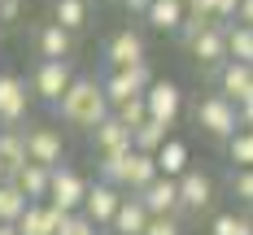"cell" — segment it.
Here are the masks:
<instances>
[{"label": "cell", "mask_w": 253, "mask_h": 235, "mask_svg": "<svg viewBox=\"0 0 253 235\" xmlns=\"http://www.w3.org/2000/svg\"><path fill=\"white\" fill-rule=\"evenodd\" d=\"M57 113H61L66 127L96 131L105 118L114 113V104H109V96H105V83H96V78H75V87L61 96Z\"/></svg>", "instance_id": "cell-1"}, {"label": "cell", "mask_w": 253, "mask_h": 235, "mask_svg": "<svg viewBox=\"0 0 253 235\" xmlns=\"http://www.w3.org/2000/svg\"><path fill=\"white\" fill-rule=\"evenodd\" d=\"M197 127L205 131V135H214V139H236L240 135V109L227 101V96H205L201 104H197Z\"/></svg>", "instance_id": "cell-2"}, {"label": "cell", "mask_w": 253, "mask_h": 235, "mask_svg": "<svg viewBox=\"0 0 253 235\" xmlns=\"http://www.w3.org/2000/svg\"><path fill=\"white\" fill-rule=\"evenodd\" d=\"M87 187H92V183H83V179H79V170H70V166H57V170H52L48 205H52V209H61V213H83Z\"/></svg>", "instance_id": "cell-3"}, {"label": "cell", "mask_w": 253, "mask_h": 235, "mask_svg": "<svg viewBox=\"0 0 253 235\" xmlns=\"http://www.w3.org/2000/svg\"><path fill=\"white\" fill-rule=\"evenodd\" d=\"M75 87V74H70V61H40L35 66V78H31V92L48 104H61V96Z\"/></svg>", "instance_id": "cell-4"}, {"label": "cell", "mask_w": 253, "mask_h": 235, "mask_svg": "<svg viewBox=\"0 0 253 235\" xmlns=\"http://www.w3.org/2000/svg\"><path fill=\"white\" fill-rule=\"evenodd\" d=\"M153 83V70H149V61L144 66H135V70H114V74L105 78V96H109V104L118 109V104H126V101H135V96H144Z\"/></svg>", "instance_id": "cell-5"}, {"label": "cell", "mask_w": 253, "mask_h": 235, "mask_svg": "<svg viewBox=\"0 0 253 235\" xmlns=\"http://www.w3.org/2000/svg\"><path fill=\"white\" fill-rule=\"evenodd\" d=\"M144 104H149V118H153V122L175 127L179 109H183V92H179V83H170V78H157L149 92H144Z\"/></svg>", "instance_id": "cell-6"}, {"label": "cell", "mask_w": 253, "mask_h": 235, "mask_svg": "<svg viewBox=\"0 0 253 235\" xmlns=\"http://www.w3.org/2000/svg\"><path fill=\"white\" fill-rule=\"evenodd\" d=\"M61 153H66V139H61L57 127H31L26 131V157H31L35 166L57 170V166H61Z\"/></svg>", "instance_id": "cell-7"}, {"label": "cell", "mask_w": 253, "mask_h": 235, "mask_svg": "<svg viewBox=\"0 0 253 235\" xmlns=\"http://www.w3.org/2000/svg\"><path fill=\"white\" fill-rule=\"evenodd\" d=\"M140 201H144V209H149V218H179V213H183L179 179H166V174L153 183V187H144V192H140Z\"/></svg>", "instance_id": "cell-8"}, {"label": "cell", "mask_w": 253, "mask_h": 235, "mask_svg": "<svg viewBox=\"0 0 253 235\" xmlns=\"http://www.w3.org/2000/svg\"><path fill=\"white\" fill-rule=\"evenodd\" d=\"M123 192H118V187H109V183H92V187H87V201H83V213H87V218H92V222H96V227H105V222H109V227H114V218H118V209H123Z\"/></svg>", "instance_id": "cell-9"}, {"label": "cell", "mask_w": 253, "mask_h": 235, "mask_svg": "<svg viewBox=\"0 0 253 235\" xmlns=\"http://www.w3.org/2000/svg\"><path fill=\"white\" fill-rule=\"evenodd\" d=\"M92 144H96V153H101V157H131V153H135V144H131V131H126L123 122L114 118V113H109L101 127L92 131Z\"/></svg>", "instance_id": "cell-10"}, {"label": "cell", "mask_w": 253, "mask_h": 235, "mask_svg": "<svg viewBox=\"0 0 253 235\" xmlns=\"http://www.w3.org/2000/svg\"><path fill=\"white\" fill-rule=\"evenodd\" d=\"M26 104H31V92L18 74H0V122L13 127L18 118H26Z\"/></svg>", "instance_id": "cell-11"}, {"label": "cell", "mask_w": 253, "mask_h": 235, "mask_svg": "<svg viewBox=\"0 0 253 235\" xmlns=\"http://www.w3.org/2000/svg\"><path fill=\"white\" fill-rule=\"evenodd\" d=\"M162 179V170H157V157H144V153H131L123 161V192H131V196H140L144 187H153V183Z\"/></svg>", "instance_id": "cell-12"}, {"label": "cell", "mask_w": 253, "mask_h": 235, "mask_svg": "<svg viewBox=\"0 0 253 235\" xmlns=\"http://www.w3.org/2000/svg\"><path fill=\"white\" fill-rule=\"evenodd\" d=\"M218 96H227L231 104H245L253 96V66L227 61V66L218 70Z\"/></svg>", "instance_id": "cell-13"}, {"label": "cell", "mask_w": 253, "mask_h": 235, "mask_svg": "<svg viewBox=\"0 0 253 235\" xmlns=\"http://www.w3.org/2000/svg\"><path fill=\"white\" fill-rule=\"evenodd\" d=\"M9 183L22 192L31 205H44V196L52 192V170H48V166H35V161H26V166H22V170H18Z\"/></svg>", "instance_id": "cell-14"}, {"label": "cell", "mask_w": 253, "mask_h": 235, "mask_svg": "<svg viewBox=\"0 0 253 235\" xmlns=\"http://www.w3.org/2000/svg\"><path fill=\"white\" fill-rule=\"evenodd\" d=\"M109 66L114 70H135V66H144V39L135 35V31H118L114 39H109Z\"/></svg>", "instance_id": "cell-15"}, {"label": "cell", "mask_w": 253, "mask_h": 235, "mask_svg": "<svg viewBox=\"0 0 253 235\" xmlns=\"http://www.w3.org/2000/svg\"><path fill=\"white\" fill-rule=\"evenodd\" d=\"M66 218H70V213L52 209L48 201H44V205H31V209L22 213V222H18V235H57Z\"/></svg>", "instance_id": "cell-16"}, {"label": "cell", "mask_w": 253, "mask_h": 235, "mask_svg": "<svg viewBox=\"0 0 253 235\" xmlns=\"http://www.w3.org/2000/svg\"><path fill=\"white\" fill-rule=\"evenodd\" d=\"M188 52L197 57V66H218V70H223V66H227V26L214 22Z\"/></svg>", "instance_id": "cell-17"}, {"label": "cell", "mask_w": 253, "mask_h": 235, "mask_svg": "<svg viewBox=\"0 0 253 235\" xmlns=\"http://www.w3.org/2000/svg\"><path fill=\"white\" fill-rule=\"evenodd\" d=\"M179 201H183V209H192V213L210 209V205H214V183H210V174L188 170V174L179 179Z\"/></svg>", "instance_id": "cell-18"}, {"label": "cell", "mask_w": 253, "mask_h": 235, "mask_svg": "<svg viewBox=\"0 0 253 235\" xmlns=\"http://www.w3.org/2000/svg\"><path fill=\"white\" fill-rule=\"evenodd\" d=\"M26 161H31V157H26V131L4 127V131H0V166L9 170V179L22 170Z\"/></svg>", "instance_id": "cell-19"}, {"label": "cell", "mask_w": 253, "mask_h": 235, "mask_svg": "<svg viewBox=\"0 0 253 235\" xmlns=\"http://www.w3.org/2000/svg\"><path fill=\"white\" fill-rule=\"evenodd\" d=\"M149 209H144V201L140 196H126L123 209H118V218H114V235H144L149 231Z\"/></svg>", "instance_id": "cell-20"}, {"label": "cell", "mask_w": 253, "mask_h": 235, "mask_svg": "<svg viewBox=\"0 0 253 235\" xmlns=\"http://www.w3.org/2000/svg\"><path fill=\"white\" fill-rule=\"evenodd\" d=\"M149 18L153 31H175L179 35V26H183V18H188V4L183 0H153V9L144 13Z\"/></svg>", "instance_id": "cell-21"}, {"label": "cell", "mask_w": 253, "mask_h": 235, "mask_svg": "<svg viewBox=\"0 0 253 235\" xmlns=\"http://www.w3.org/2000/svg\"><path fill=\"white\" fill-rule=\"evenodd\" d=\"M40 57L44 61H66L70 57V31H61L57 22L40 26Z\"/></svg>", "instance_id": "cell-22"}, {"label": "cell", "mask_w": 253, "mask_h": 235, "mask_svg": "<svg viewBox=\"0 0 253 235\" xmlns=\"http://www.w3.org/2000/svg\"><path fill=\"white\" fill-rule=\"evenodd\" d=\"M157 170L166 179H183L188 174V144L183 139H166V148L157 153Z\"/></svg>", "instance_id": "cell-23"}, {"label": "cell", "mask_w": 253, "mask_h": 235, "mask_svg": "<svg viewBox=\"0 0 253 235\" xmlns=\"http://www.w3.org/2000/svg\"><path fill=\"white\" fill-rule=\"evenodd\" d=\"M166 139H170V135H166V127H162V122H144V127H135L131 131V144H135V153H144V157H157L162 153V148H166Z\"/></svg>", "instance_id": "cell-24"}, {"label": "cell", "mask_w": 253, "mask_h": 235, "mask_svg": "<svg viewBox=\"0 0 253 235\" xmlns=\"http://www.w3.org/2000/svg\"><path fill=\"white\" fill-rule=\"evenodd\" d=\"M26 209H31V201H26L22 192L13 183H0V227H18Z\"/></svg>", "instance_id": "cell-25"}, {"label": "cell", "mask_w": 253, "mask_h": 235, "mask_svg": "<svg viewBox=\"0 0 253 235\" xmlns=\"http://www.w3.org/2000/svg\"><path fill=\"white\" fill-rule=\"evenodd\" d=\"M227 61H240V66H253V31L249 26H227Z\"/></svg>", "instance_id": "cell-26"}, {"label": "cell", "mask_w": 253, "mask_h": 235, "mask_svg": "<svg viewBox=\"0 0 253 235\" xmlns=\"http://www.w3.org/2000/svg\"><path fill=\"white\" fill-rule=\"evenodd\" d=\"M52 22L61 31H79L87 22V4L83 0H52Z\"/></svg>", "instance_id": "cell-27"}, {"label": "cell", "mask_w": 253, "mask_h": 235, "mask_svg": "<svg viewBox=\"0 0 253 235\" xmlns=\"http://www.w3.org/2000/svg\"><path fill=\"white\" fill-rule=\"evenodd\" d=\"M210 235H253V218L249 213H218Z\"/></svg>", "instance_id": "cell-28"}, {"label": "cell", "mask_w": 253, "mask_h": 235, "mask_svg": "<svg viewBox=\"0 0 253 235\" xmlns=\"http://www.w3.org/2000/svg\"><path fill=\"white\" fill-rule=\"evenodd\" d=\"M114 118H118V122H123L126 131L144 127V122H149V104H144V96H135V101H126V104H118V109H114Z\"/></svg>", "instance_id": "cell-29"}, {"label": "cell", "mask_w": 253, "mask_h": 235, "mask_svg": "<svg viewBox=\"0 0 253 235\" xmlns=\"http://www.w3.org/2000/svg\"><path fill=\"white\" fill-rule=\"evenodd\" d=\"M227 153L236 161V170H253V131H240L236 139H227Z\"/></svg>", "instance_id": "cell-30"}, {"label": "cell", "mask_w": 253, "mask_h": 235, "mask_svg": "<svg viewBox=\"0 0 253 235\" xmlns=\"http://www.w3.org/2000/svg\"><path fill=\"white\" fill-rule=\"evenodd\" d=\"M210 26H214L210 18H192V13H188V18H183V26H179V39H183V48H192V44L201 39Z\"/></svg>", "instance_id": "cell-31"}, {"label": "cell", "mask_w": 253, "mask_h": 235, "mask_svg": "<svg viewBox=\"0 0 253 235\" xmlns=\"http://www.w3.org/2000/svg\"><path fill=\"white\" fill-rule=\"evenodd\" d=\"M57 235H96V222L87 218V213H70L66 222H61V231Z\"/></svg>", "instance_id": "cell-32"}, {"label": "cell", "mask_w": 253, "mask_h": 235, "mask_svg": "<svg viewBox=\"0 0 253 235\" xmlns=\"http://www.w3.org/2000/svg\"><path fill=\"white\" fill-rule=\"evenodd\" d=\"M240 18V0H214V22L218 26H236Z\"/></svg>", "instance_id": "cell-33"}, {"label": "cell", "mask_w": 253, "mask_h": 235, "mask_svg": "<svg viewBox=\"0 0 253 235\" xmlns=\"http://www.w3.org/2000/svg\"><path fill=\"white\" fill-rule=\"evenodd\" d=\"M231 192H236L245 205H253V170H236V174H231Z\"/></svg>", "instance_id": "cell-34"}, {"label": "cell", "mask_w": 253, "mask_h": 235, "mask_svg": "<svg viewBox=\"0 0 253 235\" xmlns=\"http://www.w3.org/2000/svg\"><path fill=\"white\" fill-rule=\"evenodd\" d=\"M144 235H179V218H153Z\"/></svg>", "instance_id": "cell-35"}, {"label": "cell", "mask_w": 253, "mask_h": 235, "mask_svg": "<svg viewBox=\"0 0 253 235\" xmlns=\"http://www.w3.org/2000/svg\"><path fill=\"white\" fill-rule=\"evenodd\" d=\"M183 4H188L192 18H210V22H214V0H183Z\"/></svg>", "instance_id": "cell-36"}, {"label": "cell", "mask_w": 253, "mask_h": 235, "mask_svg": "<svg viewBox=\"0 0 253 235\" xmlns=\"http://www.w3.org/2000/svg\"><path fill=\"white\" fill-rule=\"evenodd\" d=\"M22 13V0H0V22H18Z\"/></svg>", "instance_id": "cell-37"}, {"label": "cell", "mask_w": 253, "mask_h": 235, "mask_svg": "<svg viewBox=\"0 0 253 235\" xmlns=\"http://www.w3.org/2000/svg\"><path fill=\"white\" fill-rule=\"evenodd\" d=\"M236 22L253 31V0H240V18H236Z\"/></svg>", "instance_id": "cell-38"}, {"label": "cell", "mask_w": 253, "mask_h": 235, "mask_svg": "<svg viewBox=\"0 0 253 235\" xmlns=\"http://www.w3.org/2000/svg\"><path fill=\"white\" fill-rule=\"evenodd\" d=\"M126 4V13H149L153 9V0H123Z\"/></svg>", "instance_id": "cell-39"}, {"label": "cell", "mask_w": 253, "mask_h": 235, "mask_svg": "<svg viewBox=\"0 0 253 235\" xmlns=\"http://www.w3.org/2000/svg\"><path fill=\"white\" fill-rule=\"evenodd\" d=\"M0 235H18V227H0Z\"/></svg>", "instance_id": "cell-40"}, {"label": "cell", "mask_w": 253, "mask_h": 235, "mask_svg": "<svg viewBox=\"0 0 253 235\" xmlns=\"http://www.w3.org/2000/svg\"><path fill=\"white\" fill-rule=\"evenodd\" d=\"M0 183H9V170H4V166H0Z\"/></svg>", "instance_id": "cell-41"}, {"label": "cell", "mask_w": 253, "mask_h": 235, "mask_svg": "<svg viewBox=\"0 0 253 235\" xmlns=\"http://www.w3.org/2000/svg\"><path fill=\"white\" fill-rule=\"evenodd\" d=\"M249 218H253V213H249Z\"/></svg>", "instance_id": "cell-42"}]
</instances>
